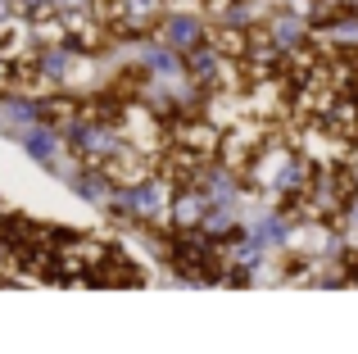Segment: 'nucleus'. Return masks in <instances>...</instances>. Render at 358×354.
Segmentation results:
<instances>
[{
  "label": "nucleus",
  "instance_id": "obj_1",
  "mask_svg": "<svg viewBox=\"0 0 358 354\" xmlns=\"http://www.w3.org/2000/svg\"><path fill=\"white\" fill-rule=\"evenodd\" d=\"M209 41H213V55L218 59H250V32H241V27H213L209 32Z\"/></svg>",
  "mask_w": 358,
  "mask_h": 354
}]
</instances>
